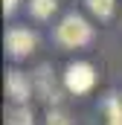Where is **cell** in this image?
Masks as SVG:
<instances>
[{"label":"cell","mask_w":122,"mask_h":125,"mask_svg":"<svg viewBox=\"0 0 122 125\" xmlns=\"http://www.w3.org/2000/svg\"><path fill=\"white\" fill-rule=\"evenodd\" d=\"M108 125H122V102L108 99Z\"/></svg>","instance_id":"8"},{"label":"cell","mask_w":122,"mask_h":125,"mask_svg":"<svg viewBox=\"0 0 122 125\" xmlns=\"http://www.w3.org/2000/svg\"><path fill=\"white\" fill-rule=\"evenodd\" d=\"M55 9H58V0H29V12L38 21H47Z\"/></svg>","instance_id":"5"},{"label":"cell","mask_w":122,"mask_h":125,"mask_svg":"<svg viewBox=\"0 0 122 125\" xmlns=\"http://www.w3.org/2000/svg\"><path fill=\"white\" fill-rule=\"evenodd\" d=\"M55 38L64 47H84L93 38V29H90V23L81 15H67L58 23V29H55Z\"/></svg>","instance_id":"1"},{"label":"cell","mask_w":122,"mask_h":125,"mask_svg":"<svg viewBox=\"0 0 122 125\" xmlns=\"http://www.w3.org/2000/svg\"><path fill=\"white\" fill-rule=\"evenodd\" d=\"M6 93L12 96L15 102H26L29 99V79L20 70H9L6 73Z\"/></svg>","instance_id":"4"},{"label":"cell","mask_w":122,"mask_h":125,"mask_svg":"<svg viewBox=\"0 0 122 125\" xmlns=\"http://www.w3.org/2000/svg\"><path fill=\"white\" fill-rule=\"evenodd\" d=\"M35 35L29 29H23V26H12V29L6 32V50H9V55L12 58H23V55H29L32 50H35Z\"/></svg>","instance_id":"3"},{"label":"cell","mask_w":122,"mask_h":125,"mask_svg":"<svg viewBox=\"0 0 122 125\" xmlns=\"http://www.w3.org/2000/svg\"><path fill=\"white\" fill-rule=\"evenodd\" d=\"M47 125H73V122H70V116L64 111H50L47 114Z\"/></svg>","instance_id":"9"},{"label":"cell","mask_w":122,"mask_h":125,"mask_svg":"<svg viewBox=\"0 0 122 125\" xmlns=\"http://www.w3.org/2000/svg\"><path fill=\"white\" fill-rule=\"evenodd\" d=\"M64 84H67V90H73V93H87L93 84H96V73H93L90 64L76 61V64L67 67V73H64Z\"/></svg>","instance_id":"2"},{"label":"cell","mask_w":122,"mask_h":125,"mask_svg":"<svg viewBox=\"0 0 122 125\" xmlns=\"http://www.w3.org/2000/svg\"><path fill=\"white\" fill-rule=\"evenodd\" d=\"M6 125H32V114H29V108H15V111L9 114Z\"/></svg>","instance_id":"7"},{"label":"cell","mask_w":122,"mask_h":125,"mask_svg":"<svg viewBox=\"0 0 122 125\" xmlns=\"http://www.w3.org/2000/svg\"><path fill=\"white\" fill-rule=\"evenodd\" d=\"M15 9H18V0H3V12L6 15H12Z\"/></svg>","instance_id":"10"},{"label":"cell","mask_w":122,"mask_h":125,"mask_svg":"<svg viewBox=\"0 0 122 125\" xmlns=\"http://www.w3.org/2000/svg\"><path fill=\"white\" fill-rule=\"evenodd\" d=\"M87 9H90L99 21H108L113 15V0H87Z\"/></svg>","instance_id":"6"}]
</instances>
